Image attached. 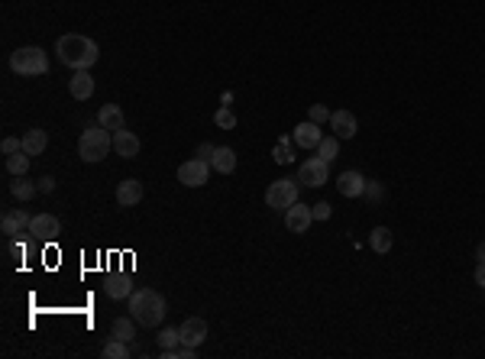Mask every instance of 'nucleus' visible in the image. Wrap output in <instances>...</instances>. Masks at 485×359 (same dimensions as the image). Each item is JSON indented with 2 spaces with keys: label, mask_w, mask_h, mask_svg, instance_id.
<instances>
[{
  "label": "nucleus",
  "mask_w": 485,
  "mask_h": 359,
  "mask_svg": "<svg viewBox=\"0 0 485 359\" xmlns=\"http://www.w3.org/2000/svg\"><path fill=\"white\" fill-rule=\"evenodd\" d=\"M56 52H58V62H62V65H68L72 72L97 65V58H101V49H97V42H94V39H88V36H81V33H65V36H58Z\"/></svg>",
  "instance_id": "obj_1"
},
{
  "label": "nucleus",
  "mask_w": 485,
  "mask_h": 359,
  "mask_svg": "<svg viewBox=\"0 0 485 359\" xmlns=\"http://www.w3.org/2000/svg\"><path fill=\"white\" fill-rule=\"evenodd\" d=\"M126 301H130V314L136 317V324L146 327V331H152V327H159L165 321L168 304L162 298V292H156V288H136Z\"/></svg>",
  "instance_id": "obj_2"
},
{
  "label": "nucleus",
  "mask_w": 485,
  "mask_h": 359,
  "mask_svg": "<svg viewBox=\"0 0 485 359\" xmlns=\"http://www.w3.org/2000/svg\"><path fill=\"white\" fill-rule=\"evenodd\" d=\"M110 149H113L110 130H104L101 123H88L81 133V140H78V156H81V162H101Z\"/></svg>",
  "instance_id": "obj_3"
},
{
  "label": "nucleus",
  "mask_w": 485,
  "mask_h": 359,
  "mask_svg": "<svg viewBox=\"0 0 485 359\" xmlns=\"http://www.w3.org/2000/svg\"><path fill=\"white\" fill-rule=\"evenodd\" d=\"M10 68L23 78H39L49 72V56L39 46H19L17 52H10Z\"/></svg>",
  "instance_id": "obj_4"
},
{
  "label": "nucleus",
  "mask_w": 485,
  "mask_h": 359,
  "mask_svg": "<svg viewBox=\"0 0 485 359\" xmlns=\"http://www.w3.org/2000/svg\"><path fill=\"white\" fill-rule=\"evenodd\" d=\"M298 201V178H279L265 188V204L272 210H288Z\"/></svg>",
  "instance_id": "obj_5"
},
{
  "label": "nucleus",
  "mask_w": 485,
  "mask_h": 359,
  "mask_svg": "<svg viewBox=\"0 0 485 359\" xmlns=\"http://www.w3.org/2000/svg\"><path fill=\"white\" fill-rule=\"evenodd\" d=\"M207 178H211V162L204 159H188L178 165V181L185 188H204Z\"/></svg>",
  "instance_id": "obj_6"
},
{
  "label": "nucleus",
  "mask_w": 485,
  "mask_h": 359,
  "mask_svg": "<svg viewBox=\"0 0 485 359\" xmlns=\"http://www.w3.org/2000/svg\"><path fill=\"white\" fill-rule=\"evenodd\" d=\"M330 162H324L320 156L314 159H304V165L298 169V181H304L308 188H324L327 178H330V169H327Z\"/></svg>",
  "instance_id": "obj_7"
},
{
  "label": "nucleus",
  "mask_w": 485,
  "mask_h": 359,
  "mask_svg": "<svg viewBox=\"0 0 485 359\" xmlns=\"http://www.w3.org/2000/svg\"><path fill=\"white\" fill-rule=\"evenodd\" d=\"M311 224H314V210L308 208V204H291L288 210H285V227H288V233H308Z\"/></svg>",
  "instance_id": "obj_8"
},
{
  "label": "nucleus",
  "mask_w": 485,
  "mask_h": 359,
  "mask_svg": "<svg viewBox=\"0 0 485 359\" xmlns=\"http://www.w3.org/2000/svg\"><path fill=\"white\" fill-rule=\"evenodd\" d=\"M330 130L340 140H353L356 133H359V120H356L353 110H334L330 114Z\"/></svg>",
  "instance_id": "obj_9"
},
{
  "label": "nucleus",
  "mask_w": 485,
  "mask_h": 359,
  "mask_svg": "<svg viewBox=\"0 0 485 359\" xmlns=\"http://www.w3.org/2000/svg\"><path fill=\"white\" fill-rule=\"evenodd\" d=\"M26 233H33L36 240H56L58 233H62V220L52 217V214H39V217L29 220Z\"/></svg>",
  "instance_id": "obj_10"
},
{
  "label": "nucleus",
  "mask_w": 485,
  "mask_h": 359,
  "mask_svg": "<svg viewBox=\"0 0 485 359\" xmlns=\"http://www.w3.org/2000/svg\"><path fill=\"white\" fill-rule=\"evenodd\" d=\"M291 140H295V146H301V149H318V142L324 140V130H320V123H314V120L298 123L295 133H291Z\"/></svg>",
  "instance_id": "obj_11"
},
{
  "label": "nucleus",
  "mask_w": 485,
  "mask_h": 359,
  "mask_svg": "<svg viewBox=\"0 0 485 359\" xmlns=\"http://www.w3.org/2000/svg\"><path fill=\"white\" fill-rule=\"evenodd\" d=\"M140 149H142V142H140L136 133H130V130H117V133H113V152H117V156H123V159H136Z\"/></svg>",
  "instance_id": "obj_12"
},
{
  "label": "nucleus",
  "mask_w": 485,
  "mask_h": 359,
  "mask_svg": "<svg viewBox=\"0 0 485 359\" xmlns=\"http://www.w3.org/2000/svg\"><path fill=\"white\" fill-rule=\"evenodd\" d=\"M178 333H181V343H188V347H201L207 337V321L204 317H188L181 327H178Z\"/></svg>",
  "instance_id": "obj_13"
},
{
  "label": "nucleus",
  "mask_w": 485,
  "mask_h": 359,
  "mask_svg": "<svg viewBox=\"0 0 485 359\" xmlns=\"http://www.w3.org/2000/svg\"><path fill=\"white\" fill-rule=\"evenodd\" d=\"M142 201V181L140 178H123L117 185V204L120 208H136Z\"/></svg>",
  "instance_id": "obj_14"
},
{
  "label": "nucleus",
  "mask_w": 485,
  "mask_h": 359,
  "mask_svg": "<svg viewBox=\"0 0 485 359\" xmlns=\"http://www.w3.org/2000/svg\"><path fill=\"white\" fill-rule=\"evenodd\" d=\"M365 175H359V172H343L340 178H336V191L343 194V198H363L365 191Z\"/></svg>",
  "instance_id": "obj_15"
},
{
  "label": "nucleus",
  "mask_w": 485,
  "mask_h": 359,
  "mask_svg": "<svg viewBox=\"0 0 485 359\" xmlns=\"http://www.w3.org/2000/svg\"><path fill=\"white\" fill-rule=\"evenodd\" d=\"M68 91H72V97H75V101H88V97L94 94V75H91V68H78L75 75H72V81H68Z\"/></svg>",
  "instance_id": "obj_16"
},
{
  "label": "nucleus",
  "mask_w": 485,
  "mask_h": 359,
  "mask_svg": "<svg viewBox=\"0 0 485 359\" xmlns=\"http://www.w3.org/2000/svg\"><path fill=\"white\" fill-rule=\"evenodd\" d=\"M29 220H33V217H29L26 210H7V214H3V220H0V233H3L7 240H13L17 233L29 230Z\"/></svg>",
  "instance_id": "obj_17"
},
{
  "label": "nucleus",
  "mask_w": 485,
  "mask_h": 359,
  "mask_svg": "<svg viewBox=\"0 0 485 359\" xmlns=\"http://www.w3.org/2000/svg\"><path fill=\"white\" fill-rule=\"evenodd\" d=\"M104 292H107V298H113V301H123V298H130L136 288H133L130 275H110V278L104 282Z\"/></svg>",
  "instance_id": "obj_18"
},
{
  "label": "nucleus",
  "mask_w": 485,
  "mask_h": 359,
  "mask_svg": "<svg viewBox=\"0 0 485 359\" xmlns=\"http://www.w3.org/2000/svg\"><path fill=\"white\" fill-rule=\"evenodd\" d=\"M23 152H29V156H42L49 146V133L46 130H26L23 136Z\"/></svg>",
  "instance_id": "obj_19"
},
{
  "label": "nucleus",
  "mask_w": 485,
  "mask_h": 359,
  "mask_svg": "<svg viewBox=\"0 0 485 359\" xmlns=\"http://www.w3.org/2000/svg\"><path fill=\"white\" fill-rule=\"evenodd\" d=\"M211 169L220 172V175H230V172L236 169V152L230 149V146H217L214 159H211Z\"/></svg>",
  "instance_id": "obj_20"
},
{
  "label": "nucleus",
  "mask_w": 485,
  "mask_h": 359,
  "mask_svg": "<svg viewBox=\"0 0 485 359\" xmlns=\"http://www.w3.org/2000/svg\"><path fill=\"white\" fill-rule=\"evenodd\" d=\"M97 123H101L104 130H110V133L123 130V110L117 104H104L101 114H97Z\"/></svg>",
  "instance_id": "obj_21"
},
{
  "label": "nucleus",
  "mask_w": 485,
  "mask_h": 359,
  "mask_svg": "<svg viewBox=\"0 0 485 359\" xmlns=\"http://www.w3.org/2000/svg\"><path fill=\"white\" fill-rule=\"evenodd\" d=\"M136 327H140V324H136V317H117V321H113V327H110V337L113 340H126L130 343L133 337H136Z\"/></svg>",
  "instance_id": "obj_22"
},
{
  "label": "nucleus",
  "mask_w": 485,
  "mask_h": 359,
  "mask_svg": "<svg viewBox=\"0 0 485 359\" xmlns=\"http://www.w3.org/2000/svg\"><path fill=\"white\" fill-rule=\"evenodd\" d=\"M10 194H13L17 201H33L39 194V185L26 181V175H19L17 181H10Z\"/></svg>",
  "instance_id": "obj_23"
},
{
  "label": "nucleus",
  "mask_w": 485,
  "mask_h": 359,
  "mask_svg": "<svg viewBox=\"0 0 485 359\" xmlns=\"http://www.w3.org/2000/svg\"><path fill=\"white\" fill-rule=\"evenodd\" d=\"M272 159L279 162V165H288V162H295V140H291V136H281V140L272 146Z\"/></svg>",
  "instance_id": "obj_24"
},
{
  "label": "nucleus",
  "mask_w": 485,
  "mask_h": 359,
  "mask_svg": "<svg viewBox=\"0 0 485 359\" xmlns=\"http://www.w3.org/2000/svg\"><path fill=\"white\" fill-rule=\"evenodd\" d=\"M369 246H372L379 256H385L388 249H392V230H388V227H375L372 233H369Z\"/></svg>",
  "instance_id": "obj_25"
},
{
  "label": "nucleus",
  "mask_w": 485,
  "mask_h": 359,
  "mask_svg": "<svg viewBox=\"0 0 485 359\" xmlns=\"http://www.w3.org/2000/svg\"><path fill=\"white\" fill-rule=\"evenodd\" d=\"M7 172L13 175V178H19V175H26L29 172V152H13V156H7Z\"/></svg>",
  "instance_id": "obj_26"
},
{
  "label": "nucleus",
  "mask_w": 485,
  "mask_h": 359,
  "mask_svg": "<svg viewBox=\"0 0 485 359\" xmlns=\"http://www.w3.org/2000/svg\"><path fill=\"white\" fill-rule=\"evenodd\" d=\"M318 156L324 162H334L336 156H340V136H324V140L318 142Z\"/></svg>",
  "instance_id": "obj_27"
},
{
  "label": "nucleus",
  "mask_w": 485,
  "mask_h": 359,
  "mask_svg": "<svg viewBox=\"0 0 485 359\" xmlns=\"http://www.w3.org/2000/svg\"><path fill=\"white\" fill-rule=\"evenodd\" d=\"M101 356L104 359H126V356H130V343H126V340H113V337H110V343L101 350Z\"/></svg>",
  "instance_id": "obj_28"
},
{
  "label": "nucleus",
  "mask_w": 485,
  "mask_h": 359,
  "mask_svg": "<svg viewBox=\"0 0 485 359\" xmlns=\"http://www.w3.org/2000/svg\"><path fill=\"white\" fill-rule=\"evenodd\" d=\"M159 356L162 359H195L197 350H195V347H188V343H178V347H168V350H162Z\"/></svg>",
  "instance_id": "obj_29"
},
{
  "label": "nucleus",
  "mask_w": 485,
  "mask_h": 359,
  "mask_svg": "<svg viewBox=\"0 0 485 359\" xmlns=\"http://www.w3.org/2000/svg\"><path fill=\"white\" fill-rule=\"evenodd\" d=\"M214 123H217V126H220V130H233V126H236V114H233V110H230V107H220V110H217V114H214Z\"/></svg>",
  "instance_id": "obj_30"
},
{
  "label": "nucleus",
  "mask_w": 485,
  "mask_h": 359,
  "mask_svg": "<svg viewBox=\"0 0 485 359\" xmlns=\"http://www.w3.org/2000/svg\"><path fill=\"white\" fill-rule=\"evenodd\" d=\"M156 340H159V347H162V350H168V347H178V343H181V333H178L175 327H162Z\"/></svg>",
  "instance_id": "obj_31"
},
{
  "label": "nucleus",
  "mask_w": 485,
  "mask_h": 359,
  "mask_svg": "<svg viewBox=\"0 0 485 359\" xmlns=\"http://www.w3.org/2000/svg\"><path fill=\"white\" fill-rule=\"evenodd\" d=\"M363 198H365V201H372V204H379V201L385 198V188H382V181H365V191H363Z\"/></svg>",
  "instance_id": "obj_32"
},
{
  "label": "nucleus",
  "mask_w": 485,
  "mask_h": 359,
  "mask_svg": "<svg viewBox=\"0 0 485 359\" xmlns=\"http://www.w3.org/2000/svg\"><path fill=\"white\" fill-rule=\"evenodd\" d=\"M23 149V140H17V136H7V140L0 142V152L3 156H13V152H19Z\"/></svg>",
  "instance_id": "obj_33"
},
{
  "label": "nucleus",
  "mask_w": 485,
  "mask_h": 359,
  "mask_svg": "<svg viewBox=\"0 0 485 359\" xmlns=\"http://www.w3.org/2000/svg\"><path fill=\"white\" fill-rule=\"evenodd\" d=\"M308 120H314V123H327V120H330V110H327L324 104H311Z\"/></svg>",
  "instance_id": "obj_34"
},
{
  "label": "nucleus",
  "mask_w": 485,
  "mask_h": 359,
  "mask_svg": "<svg viewBox=\"0 0 485 359\" xmlns=\"http://www.w3.org/2000/svg\"><path fill=\"white\" fill-rule=\"evenodd\" d=\"M314 220H330V214H334V208L327 204V201H320V204H314Z\"/></svg>",
  "instance_id": "obj_35"
},
{
  "label": "nucleus",
  "mask_w": 485,
  "mask_h": 359,
  "mask_svg": "<svg viewBox=\"0 0 485 359\" xmlns=\"http://www.w3.org/2000/svg\"><path fill=\"white\" fill-rule=\"evenodd\" d=\"M214 152H217V146H214V142H201V146H197V159L211 162V159H214Z\"/></svg>",
  "instance_id": "obj_36"
},
{
  "label": "nucleus",
  "mask_w": 485,
  "mask_h": 359,
  "mask_svg": "<svg viewBox=\"0 0 485 359\" xmlns=\"http://www.w3.org/2000/svg\"><path fill=\"white\" fill-rule=\"evenodd\" d=\"M52 191H56V178H52V175L39 178V194H52Z\"/></svg>",
  "instance_id": "obj_37"
},
{
  "label": "nucleus",
  "mask_w": 485,
  "mask_h": 359,
  "mask_svg": "<svg viewBox=\"0 0 485 359\" xmlns=\"http://www.w3.org/2000/svg\"><path fill=\"white\" fill-rule=\"evenodd\" d=\"M476 285H482V288H485V259L476 265Z\"/></svg>",
  "instance_id": "obj_38"
},
{
  "label": "nucleus",
  "mask_w": 485,
  "mask_h": 359,
  "mask_svg": "<svg viewBox=\"0 0 485 359\" xmlns=\"http://www.w3.org/2000/svg\"><path fill=\"white\" fill-rule=\"evenodd\" d=\"M476 259H479V262H482V259H485V243H479V249H476Z\"/></svg>",
  "instance_id": "obj_39"
}]
</instances>
